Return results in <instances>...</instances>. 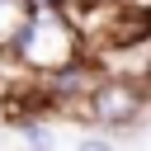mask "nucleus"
Here are the masks:
<instances>
[{
  "label": "nucleus",
  "instance_id": "obj_1",
  "mask_svg": "<svg viewBox=\"0 0 151 151\" xmlns=\"http://www.w3.org/2000/svg\"><path fill=\"white\" fill-rule=\"evenodd\" d=\"M9 52L28 71H57V66H66V61L80 57V33H76V24L57 5H33V14L19 24Z\"/></svg>",
  "mask_w": 151,
  "mask_h": 151
},
{
  "label": "nucleus",
  "instance_id": "obj_2",
  "mask_svg": "<svg viewBox=\"0 0 151 151\" xmlns=\"http://www.w3.org/2000/svg\"><path fill=\"white\" fill-rule=\"evenodd\" d=\"M85 113H90V123H99L104 132H123V127H132L137 123V113H142V85L137 80H94L90 85V94H85Z\"/></svg>",
  "mask_w": 151,
  "mask_h": 151
},
{
  "label": "nucleus",
  "instance_id": "obj_3",
  "mask_svg": "<svg viewBox=\"0 0 151 151\" xmlns=\"http://www.w3.org/2000/svg\"><path fill=\"white\" fill-rule=\"evenodd\" d=\"M28 14H33V0H0V47L14 42V33Z\"/></svg>",
  "mask_w": 151,
  "mask_h": 151
},
{
  "label": "nucleus",
  "instance_id": "obj_4",
  "mask_svg": "<svg viewBox=\"0 0 151 151\" xmlns=\"http://www.w3.org/2000/svg\"><path fill=\"white\" fill-rule=\"evenodd\" d=\"M24 142H28V146H52V142H57V137H52V132H47V127H38V123H33V118H24Z\"/></svg>",
  "mask_w": 151,
  "mask_h": 151
},
{
  "label": "nucleus",
  "instance_id": "obj_5",
  "mask_svg": "<svg viewBox=\"0 0 151 151\" xmlns=\"http://www.w3.org/2000/svg\"><path fill=\"white\" fill-rule=\"evenodd\" d=\"M9 61H14V52H9V47H0V94H5V90H14V85H9Z\"/></svg>",
  "mask_w": 151,
  "mask_h": 151
}]
</instances>
